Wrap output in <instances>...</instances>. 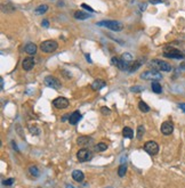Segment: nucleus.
Returning a JSON list of instances; mask_svg holds the SVG:
<instances>
[{"mask_svg": "<svg viewBox=\"0 0 185 188\" xmlns=\"http://www.w3.org/2000/svg\"><path fill=\"white\" fill-rule=\"evenodd\" d=\"M150 66L153 70H157V71H163V72H170L173 70V66L170 65L168 62H165V60H154L150 62Z\"/></svg>", "mask_w": 185, "mask_h": 188, "instance_id": "obj_1", "label": "nucleus"}, {"mask_svg": "<svg viewBox=\"0 0 185 188\" xmlns=\"http://www.w3.org/2000/svg\"><path fill=\"white\" fill-rule=\"evenodd\" d=\"M122 136L125 138H129V139H132V138L134 137V131H133L129 127H125V128L122 129Z\"/></svg>", "mask_w": 185, "mask_h": 188, "instance_id": "obj_21", "label": "nucleus"}, {"mask_svg": "<svg viewBox=\"0 0 185 188\" xmlns=\"http://www.w3.org/2000/svg\"><path fill=\"white\" fill-rule=\"evenodd\" d=\"M14 181H15V180H14L13 178L7 179V180H3V186H7V187H9V186H12L13 184H14Z\"/></svg>", "mask_w": 185, "mask_h": 188, "instance_id": "obj_29", "label": "nucleus"}, {"mask_svg": "<svg viewBox=\"0 0 185 188\" xmlns=\"http://www.w3.org/2000/svg\"><path fill=\"white\" fill-rule=\"evenodd\" d=\"M178 107L183 111V112L185 113V103H179L178 104Z\"/></svg>", "mask_w": 185, "mask_h": 188, "instance_id": "obj_35", "label": "nucleus"}, {"mask_svg": "<svg viewBox=\"0 0 185 188\" xmlns=\"http://www.w3.org/2000/svg\"><path fill=\"white\" fill-rule=\"evenodd\" d=\"M111 63H112L116 67L121 70V71H129V67H130L128 62H126L122 58H119V57H116V56L111 58Z\"/></svg>", "mask_w": 185, "mask_h": 188, "instance_id": "obj_6", "label": "nucleus"}, {"mask_svg": "<svg viewBox=\"0 0 185 188\" xmlns=\"http://www.w3.org/2000/svg\"><path fill=\"white\" fill-rule=\"evenodd\" d=\"M174 131V124L170 121H166L161 124V132H162L165 136H169L171 135Z\"/></svg>", "mask_w": 185, "mask_h": 188, "instance_id": "obj_12", "label": "nucleus"}, {"mask_svg": "<svg viewBox=\"0 0 185 188\" xmlns=\"http://www.w3.org/2000/svg\"><path fill=\"white\" fill-rule=\"evenodd\" d=\"M81 7H82V8H84V9L88 10V12H90V13H93V12H94V9H93V8H91V7L87 6V5H86V3H82V5H81Z\"/></svg>", "mask_w": 185, "mask_h": 188, "instance_id": "obj_32", "label": "nucleus"}, {"mask_svg": "<svg viewBox=\"0 0 185 188\" xmlns=\"http://www.w3.org/2000/svg\"><path fill=\"white\" fill-rule=\"evenodd\" d=\"M80 119H81V113H80V111H74V112L69 116V123L74 125L80 121Z\"/></svg>", "mask_w": 185, "mask_h": 188, "instance_id": "obj_13", "label": "nucleus"}, {"mask_svg": "<svg viewBox=\"0 0 185 188\" xmlns=\"http://www.w3.org/2000/svg\"><path fill=\"white\" fill-rule=\"evenodd\" d=\"M143 62H144V60H135V62H134V63L132 64V65H130V67H129V72L133 73V72H135V71H137V70L142 66Z\"/></svg>", "mask_w": 185, "mask_h": 188, "instance_id": "obj_19", "label": "nucleus"}, {"mask_svg": "<svg viewBox=\"0 0 185 188\" xmlns=\"http://www.w3.org/2000/svg\"><path fill=\"white\" fill-rule=\"evenodd\" d=\"M179 69H181V70H185V60H184V62L181 63V65H179Z\"/></svg>", "mask_w": 185, "mask_h": 188, "instance_id": "obj_36", "label": "nucleus"}, {"mask_svg": "<svg viewBox=\"0 0 185 188\" xmlns=\"http://www.w3.org/2000/svg\"><path fill=\"white\" fill-rule=\"evenodd\" d=\"M142 90H143V88L138 87V86H134V87L130 88V91H133V92H139V91Z\"/></svg>", "mask_w": 185, "mask_h": 188, "instance_id": "obj_31", "label": "nucleus"}, {"mask_svg": "<svg viewBox=\"0 0 185 188\" xmlns=\"http://www.w3.org/2000/svg\"><path fill=\"white\" fill-rule=\"evenodd\" d=\"M72 179L77 182H82L85 179V175L80 170H74L72 172Z\"/></svg>", "mask_w": 185, "mask_h": 188, "instance_id": "obj_15", "label": "nucleus"}, {"mask_svg": "<svg viewBox=\"0 0 185 188\" xmlns=\"http://www.w3.org/2000/svg\"><path fill=\"white\" fill-rule=\"evenodd\" d=\"M30 131H31V133H33V135H39V129L35 128H35L31 127V128H30Z\"/></svg>", "mask_w": 185, "mask_h": 188, "instance_id": "obj_33", "label": "nucleus"}, {"mask_svg": "<svg viewBox=\"0 0 185 188\" xmlns=\"http://www.w3.org/2000/svg\"><path fill=\"white\" fill-rule=\"evenodd\" d=\"M66 188H74L72 185H66Z\"/></svg>", "mask_w": 185, "mask_h": 188, "instance_id": "obj_40", "label": "nucleus"}, {"mask_svg": "<svg viewBox=\"0 0 185 188\" xmlns=\"http://www.w3.org/2000/svg\"><path fill=\"white\" fill-rule=\"evenodd\" d=\"M45 85L49 88H53V89H60L61 88V82L58 79H56L55 76H52V75H47L45 78Z\"/></svg>", "mask_w": 185, "mask_h": 188, "instance_id": "obj_9", "label": "nucleus"}, {"mask_svg": "<svg viewBox=\"0 0 185 188\" xmlns=\"http://www.w3.org/2000/svg\"><path fill=\"white\" fill-rule=\"evenodd\" d=\"M163 0H151V3H162Z\"/></svg>", "mask_w": 185, "mask_h": 188, "instance_id": "obj_37", "label": "nucleus"}, {"mask_svg": "<svg viewBox=\"0 0 185 188\" xmlns=\"http://www.w3.org/2000/svg\"><path fill=\"white\" fill-rule=\"evenodd\" d=\"M144 150L148 154H150L151 156H154L159 153V145L155 141H148L144 145Z\"/></svg>", "mask_w": 185, "mask_h": 188, "instance_id": "obj_8", "label": "nucleus"}, {"mask_svg": "<svg viewBox=\"0 0 185 188\" xmlns=\"http://www.w3.org/2000/svg\"><path fill=\"white\" fill-rule=\"evenodd\" d=\"M121 58H122L123 60H126V62H132V60H133V56L132 55H130V54H128V53H125L122 55V56H121Z\"/></svg>", "mask_w": 185, "mask_h": 188, "instance_id": "obj_28", "label": "nucleus"}, {"mask_svg": "<svg viewBox=\"0 0 185 188\" xmlns=\"http://www.w3.org/2000/svg\"><path fill=\"white\" fill-rule=\"evenodd\" d=\"M91 139L90 137H87V136H81V137H79L78 139H77V143H78V145H80V146H87V145H89L91 143Z\"/></svg>", "mask_w": 185, "mask_h": 188, "instance_id": "obj_18", "label": "nucleus"}, {"mask_svg": "<svg viewBox=\"0 0 185 188\" xmlns=\"http://www.w3.org/2000/svg\"><path fill=\"white\" fill-rule=\"evenodd\" d=\"M73 16H74L75 19H80V21H84V19H87L89 18V17H91L90 14L82 12V10H77V12H74V15Z\"/></svg>", "mask_w": 185, "mask_h": 188, "instance_id": "obj_16", "label": "nucleus"}, {"mask_svg": "<svg viewBox=\"0 0 185 188\" xmlns=\"http://www.w3.org/2000/svg\"><path fill=\"white\" fill-rule=\"evenodd\" d=\"M101 112L103 113L104 115H110L111 114V110L110 108H107V107H105V106H103L102 108H101Z\"/></svg>", "mask_w": 185, "mask_h": 188, "instance_id": "obj_30", "label": "nucleus"}, {"mask_svg": "<svg viewBox=\"0 0 185 188\" xmlns=\"http://www.w3.org/2000/svg\"><path fill=\"white\" fill-rule=\"evenodd\" d=\"M126 172H127V165L126 164H121L119 166V169H118V175H119L120 178H123Z\"/></svg>", "mask_w": 185, "mask_h": 188, "instance_id": "obj_23", "label": "nucleus"}, {"mask_svg": "<svg viewBox=\"0 0 185 188\" xmlns=\"http://www.w3.org/2000/svg\"><path fill=\"white\" fill-rule=\"evenodd\" d=\"M0 82H1V89H3V79H0Z\"/></svg>", "mask_w": 185, "mask_h": 188, "instance_id": "obj_38", "label": "nucleus"}, {"mask_svg": "<svg viewBox=\"0 0 185 188\" xmlns=\"http://www.w3.org/2000/svg\"><path fill=\"white\" fill-rule=\"evenodd\" d=\"M162 78V75L159 71L157 70H149V71H145L141 74V79L143 80H152V81H157V80H160Z\"/></svg>", "mask_w": 185, "mask_h": 188, "instance_id": "obj_5", "label": "nucleus"}, {"mask_svg": "<svg viewBox=\"0 0 185 188\" xmlns=\"http://www.w3.org/2000/svg\"><path fill=\"white\" fill-rule=\"evenodd\" d=\"M37 46H35V44H32V42H30V44H25L24 47V51L26 54H29V55H35V53H37Z\"/></svg>", "mask_w": 185, "mask_h": 188, "instance_id": "obj_17", "label": "nucleus"}, {"mask_svg": "<svg viewBox=\"0 0 185 188\" xmlns=\"http://www.w3.org/2000/svg\"><path fill=\"white\" fill-rule=\"evenodd\" d=\"M29 172H30L31 175H33V177H38V175H39V170H38V168L35 165L30 166V168H29Z\"/></svg>", "mask_w": 185, "mask_h": 188, "instance_id": "obj_26", "label": "nucleus"}, {"mask_svg": "<svg viewBox=\"0 0 185 188\" xmlns=\"http://www.w3.org/2000/svg\"><path fill=\"white\" fill-rule=\"evenodd\" d=\"M163 56L167 57V58H173V60H182V58H185V55L181 50L171 47H167L163 49Z\"/></svg>", "mask_w": 185, "mask_h": 188, "instance_id": "obj_3", "label": "nucleus"}, {"mask_svg": "<svg viewBox=\"0 0 185 188\" xmlns=\"http://www.w3.org/2000/svg\"><path fill=\"white\" fill-rule=\"evenodd\" d=\"M106 149H107V145L104 144V143H100V144H97L95 146V150L96 152H104V150Z\"/></svg>", "mask_w": 185, "mask_h": 188, "instance_id": "obj_25", "label": "nucleus"}, {"mask_svg": "<svg viewBox=\"0 0 185 188\" xmlns=\"http://www.w3.org/2000/svg\"><path fill=\"white\" fill-rule=\"evenodd\" d=\"M47 10H48L47 5H40V6H38L35 9V15H41V14H45Z\"/></svg>", "mask_w": 185, "mask_h": 188, "instance_id": "obj_22", "label": "nucleus"}, {"mask_svg": "<svg viewBox=\"0 0 185 188\" xmlns=\"http://www.w3.org/2000/svg\"><path fill=\"white\" fill-rule=\"evenodd\" d=\"M138 107H139V110H141L143 113H148L149 111H150V107L148 106V104L144 103L143 100H141V102L138 103Z\"/></svg>", "mask_w": 185, "mask_h": 188, "instance_id": "obj_24", "label": "nucleus"}, {"mask_svg": "<svg viewBox=\"0 0 185 188\" xmlns=\"http://www.w3.org/2000/svg\"><path fill=\"white\" fill-rule=\"evenodd\" d=\"M144 132H145L144 127H143V125H139V127L137 128V135H136L137 139H142L143 136H144Z\"/></svg>", "mask_w": 185, "mask_h": 188, "instance_id": "obj_27", "label": "nucleus"}, {"mask_svg": "<svg viewBox=\"0 0 185 188\" xmlns=\"http://www.w3.org/2000/svg\"><path fill=\"white\" fill-rule=\"evenodd\" d=\"M98 26H104L106 29H110L114 32H120L122 31L123 29V24L119 21H101V22H97Z\"/></svg>", "mask_w": 185, "mask_h": 188, "instance_id": "obj_2", "label": "nucleus"}, {"mask_svg": "<svg viewBox=\"0 0 185 188\" xmlns=\"http://www.w3.org/2000/svg\"><path fill=\"white\" fill-rule=\"evenodd\" d=\"M35 65V60L33 57H26L22 62V67L24 71H31Z\"/></svg>", "mask_w": 185, "mask_h": 188, "instance_id": "obj_11", "label": "nucleus"}, {"mask_svg": "<svg viewBox=\"0 0 185 188\" xmlns=\"http://www.w3.org/2000/svg\"><path fill=\"white\" fill-rule=\"evenodd\" d=\"M57 48H58V44L55 40H46L44 42H41L40 44V50L45 54L54 53Z\"/></svg>", "mask_w": 185, "mask_h": 188, "instance_id": "obj_4", "label": "nucleus"}, {"mask_svg": "<svg viewBox=\"0 0 185 188\" xmlns=\"http://www.w3.org/2000/svg\"><path fill=\"white\" fill-rule=\"evenodd\" d=\"M41 25H42L44 28H48V26H49V22H48L47 19H44V21H42V23H41Z\"/></svg>", "mask_w": 185, "mask_h": 188, "instance_id": "obj_34", "label": "nucleus"}, {"mask_svg": "<svg viewBox=\"0 0 185 188\" xmlns=\"http://www.w3.org/2000/svg\"><path fill=\"white\" fill-rule=\"evenodd\" d=\"M77 159L79 162H88L93 159V153H91V150L87 149V148H82L77 153Z\"/></svg>", "mask_w": 185, "mask_h": 188, "instance_id": "obj_7", "label": "nucleus"}, {"mask_svg": "<svg viewBox=\"0 0 185 188\" xmlns=\"http://www.w3.org/2000/svg\"><path fill=\"white\" fill-rule=\"evenodd\" d=\"M151 88H152V91L155 92V94H161L162 92V87H161V85L158 81H152Z\"/></svg>", "mask_w": 185, "mask_h": 188, "instance_id": "obj_20", "label": "nucleus"}, {"mask_svg": "<svg viewBox=\"0 0 185 188\" xmlns=\"http://www.w3.org/2000/svg\"><path fill=\"white\" fill-rule=\"evenodd\" d=\"M69 99H66L65 97H57L53 100V105L57 110H64L69 106Z\"/></svg>", "mask_w": 185, "mask_h": 188, "instance_id": "obj_10", "label": "nucleus"}, {"mask_svg": "<svg viewBox=\"0 0 185 188\" xmlns=\"http://www.w3.org/2000/svg\"><path fill=\"white\" fill-rule=\"evenodd\" d=\"M105 86H106V82L104 81V80L97 79V80H95V81L91 83V89L94 91H98L101 90V89H103Z\"/></svg>", "mask_w": 185, "mask_h": 188, "instance_id": "obj_14", "label": "nucleus"}, {"mask_svg": "<svg viewBox=\"0 0 185 188\" xmlns=\"http://www.w3.org/2000/svg\"><path fill=\"white\" fill-rule=\"evenodd\" d=\"M86 57H87V60H88V62L91 63V60H90V58H89V55H88V54H87V55H86Z\"/></svg>", "mask_w": 185, "mask_h": 188, "instance_id": "obj_39", "label": "nucleus"}]
</instances>
